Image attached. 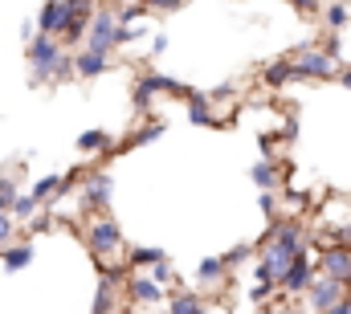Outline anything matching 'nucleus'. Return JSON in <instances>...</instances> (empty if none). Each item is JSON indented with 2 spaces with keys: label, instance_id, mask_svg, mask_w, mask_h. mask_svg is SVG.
Returning <instances> with one entry per match:
<instances>
[{
  "label": "nucleus",
  "instance_id": "1",
  "mask_svg": "<svg viewBox=\"0 0 351 314\" xmlns=\"http://www.w3.org/2000/svg\"><path fill=\"white\" fill-rule=\"evenodd\" d=\"M306 249V233L294 217H282V221H269V233L262 241V265L274 274V282L290 269V261Z\"/></svg>",
  "mask_w": 351,
  "mask_h": 314
},
{
  "label": "nucleus",
  "instance_id": "2",
  "mask_svg": "<svg viewBox=\"0 0 351 314\" xmlns=\"http://www.w3.org/2000/svg\"><path fill=\"white\" fill-rule=\"evenodd\" d=\"M286 62L294 66L298 82H335V78H339V62H335V58H327L323 49L306 45V41L290 45V49H286Z\"/></svg>",
  "mask_w": 351,
  "mask_h": 314
},
{
  "label": "nucleus",
  "instance_id": "3",
  "mask_svg": "<svg viewBox=\"0 0 351 314\" xmlns=\"http://www.w3.org/2000/svg\"><path fill=\"white\" fill-rule=\"evenodd\" d=\"M66 53V45L58 37L37 33L33 41H25V58H29V86H53V66Z\"/></svg>",
  "mask_w": 351,
  "mask_h": 314
},
{
  "label": "nucleus",
  "instance_id": "4",
  "mask_svg": "<svg viewBox=\"0 0 351 314\" xmlns=\"http://www.w3.org/2000/svg\"><path fill=\"white\" fill-rule=\"evenodd\" d=\"M86 249H90V257H94V265H98V261L119 257V253L127 249L119 221H114V217H106V213H102V217H90V225H86Z\"/></svg>",
  "mask_w": 351,
  "mask_h": 314
},
{
  "label": "nucleus",
  "instance_id": "5",
  "mask_svg": "<svg viewBox=\"0 0 351 314\" xmlns=\"http://www.w3.org/2000/svg\"><path fill=\"white\" fill-rule=\"evenodd\" d=\"M78 188H82V208L90 217H102L114 200V176L110 171H86V180Z\"/></svg>",
  "mask_w": 351,
  "mask_h": 314
},
{
  "label": "nucleus",
  "instance_id": "6",
  "mask_svg": "<svg viewBox=\"0 0 351 314\" xmlns=\"http://www.w3.org/2000/svg\"><path fill=\"white\" fill-rule=\"evenodd\" d=\"M114 33H119V21H114V8L110 4H98L94 8V21H90L86 45L82 49H94V53H114Z\"/></svg>",
  "mask_w": 351,
  "mask_h": 314
},
{
  "label": "nucleus",
  "instance_id": "7",
  "mask_svg": "<svg viewBox=\"0 0 351 314\" xmlns=\"http://www.w3.org/2000/svg\"><path fill=\"white\" fill-rule=\"evenodd\" d=\"M311 257H315V253H311V249H302V253L290 261V269L278 278V290H282V294H290V298H294V294H306V290H311V282L319 278V269H315V261H311Z\"/></svg>",
  "mask_w": 351,
  "mask_h": 314
},
{
  "label": "nucleus",
  "instance_id": "8",
  "mask_svg": "<svg viewBox=\"0 0 351 314\" xmlns=\"http://www.w3.org/2000/svg\"><path fill=\"white\" fill-rule=\"evenodd\" d=\"M343 294H348V290H343V282H335V278H323V274H319V278L311 282V290H306V302H311V311H315V314H327V311H335V306L343 302Z\"/></svg>",
  "mask_w": 351,
  "mask_h": 314
},
{
  "label": "nucleus",
  "instance_id": "9",
  "mask_svg": "<svg viewBox=\"0 0 351 314\" xmlns=\"http://www.w3.org/2000/svg\"><path fill=\"white\" fill-rule=\"evenodd\" d=\"M70 8V4H66ZM94 8L98 4H74L70 8V16H66V29H62V45L70 49V45H78V41H86V33H90V21H94Z\"/></svg>",
  "mask_w": 351,
  "mask_h": 314
},
{
  "label": "nucleus",
  "instance_id": "10",
  "mask_svg": "<svg viewBox=\"0 0 351 314\" xmlns=\"http://www.w3.org/2000/svg\"><path fill=\"white\" fill-rule=\"evenodd\" d=\"M66 16H70L66 0H45V4L37 8L33 25H37V33H45V37H62V29H66Z\"/></svg>",
  "mask_w": 351,
  "mask_h": 314
},
{
  "label": "nucleus",
  "instance_id": "11",
  "mask_svg": "<svg viewBox=\"0 0 351 314\" xmlns=\"http://www.w3.org/2000/svg\"><path fill=\"white\" fill-rule=\"evenodd\" d=\"M127 298L135 306H160L164 302V286H156L147 274H131L127 278Z\"/></svg>",
  "mask_w": 351,
  "mask_h": 314
},
{
  "label": "nucleus",
  "instance_id": "12",
  "mask_svg": "<svg viewBox=\"0 0 351 314\" xmlns=\"http://www.w3.org/2000/svg\"><path fill=\"white\" fill-rule=\"evenodd\" d=\"M106 70H110L106 53H94V49H78L74 53V78L78 82H94V78H102Z\"/></svg>",
  "mask_w": 351,
  "mask_h": 314
},
{
  "label": "nucleus",
  "instance_id": "13",
  "mask_svg": "<svg viewBox=\"0 0 351 314\" xmlns=\"http://www.w3.org/2000/svg\"><path fill=\"white\" fill-rule=\"evenodd\" d=\"M188 123H192V127H213V131H221V127H225V119L208 106L204 90H196V94L188 98Z\"/></svg>",
  "mask_w": 351,
  "mask_h": 314
},
{
  "label": "nucleus",
  "instance_id": "14",
  "mask_svg": "<svg viewBox=\"0 0 351 314\" xmlns=\"http://www.w3.org/2000/svg\"><path fill=\"white\" fill-rule=\"evenodd\" d=\"M319 21H323V33L339 37V33L351 25V4L348 0H331V4H323V8H319Z\"/></svg>",
  "mask_w": 351,
  "mask_h": 314
},
{
  "label": "nucleus",
  "instance_id": "15",
  "mask_svg": "<svg viewBox=\"0 0 351 314\" xmlns=\"http://www.w3.org/2000/svg\"><path fill=\"white\" fill-rule=\"evenodd\" d=\"M33 257H37V249H33L29 241H12V245H4V249H0V265H4L8 274L29 269V265H33Z\"/></svg>",
  "mask_w": 351,
  "mask_h": 314
},
{
  "label": "nucleus",
  "instance_id": "16",
  "mask_svg": "<svg viewBox=\"0 0 351 314\" xmlns=\"http://www.w3.org/2000/svg\"><path fill=\"white\" fill-rule=\"evenodd\" d=\"M123 257H127V269H131V274H143V269H152L156 261H164L168 253H164L160 245H127Z\"/></svg>",
  "mask_w": 351,
  "mask_h": 314
},
{
  "label": "nucleus",
  "instance_id": "17",
  "mask_svg": "<svg viewBox=\"0 0 351 314\" xmlns=\"http://www.w3.org/2000/svg\"><path fill=\"white\" fill-rule=\"evenodd\" d=\"M164 131H168V127H164V119H156V123H147V127H139L135 135H127L123 143H114V147H110L106 156H123V152H131V147H143V143H152V139H160Z\"/></svg>",
  "mask_w": 351,
  "mask_h": 314
},
{
  "label": "nucleus",
  "instance_id": "18",
  "mask_svg": "<svg viewBox=\"0 0 351 314\" xmlns=\"http://www.w3.org/2000/svg\"><path fill=\"white\" fill-rule=\"evenodd\" d=\"M262 82L269 86V90H282V86L298 82V74H294V66H290L286 58H278V62H269V66L262 70Z\"/></svg>",
  "mask_w": 351,
  "mask_h": 314
},
{
  "label": "nucleus",
  "instance_id": "19",
  "mask_svg": "<svg viewBox=\"0 0 351 314\" xmlns=\"http://www.w3.org/2000/svg\"><path fill=\"white\" fill-rule=\"evenodd\" d=\"M74 147H78V152H82V156H106V152H110V147H114V139H110V135H106V131H82V135H78V143H74Z\"/></svg>",
  "mask_w": 351,
  "mask_h": 314
},
{
  "label": "nucleus",
  "instance_id": "20",
  "mask_svg": "<svg viewBox=\"0 0 351 314\" xmlns=\"http://www.w3.org/2000/svg\"><path fill=\"white\" fill-rule=\"evenodd\" d=\"M114 306H119L114 282H110V278H98V290H94V306H90V314H114Z\"/></svg>",
  "mask_w": 351,
  "mask_h": 314
},
{
  "label": "nucleus",
  "instance_id": "21",
  "mask_svg": "<svg viewBox=\"0 0 351 314\" xmlns=\"http://www.w3.org/2000/svg\"><path fill=\"white\" fill-rule=\"evenodd\" d=\"M250 180H254L262 192H274V188L282 184V180H278V163H274V159H258V163L250 167Z\"/></svg>",
  "mask_w": 351,
  "mask_h": 314
},
{
  "label": "nucleus",
  "instance_id": "22",
  "mask_svg": "<svg viewBox=\"0 0 351 314\" xmlns=\"http://www.w3.org/2000/svg\"><path fill=\"white\" fill-rule=\"evenodd\" d=\"M160 314H208V306H204L200 294L184 290V294H176L172 302H168V311H160Z\"/></svg>",
  "mask_w": 351,
  "mask_h": 314
},
{
  "label": "nucleus",
  "instance_id": "23",
  "mask_svg": "<svg viewBox=\"0 0 351 314\" xmlns=\"http://www.w3.org/2000/svg\"><path fill=\"white\" fill-rule=\"evenodd\" d=\"M152 102H156V86H152V78H147V74H139L135 90H131V106H135L139 114H147V110H152Z\"/></svg>",
  "mask_w": 351,
  "mask_h": 314
},
{
  "label": "nucleus",
  "instance_id": "24",
  "mask_svg": "<svg viewBox=\"0 0 351 314\" xmlns=\"http://www.w3.org/2000/svg\"><path fill=\"white\" fill-rule=\"evenodd\" d=\"M143 16H152V8H147L143 0H131V4H119V8H114V21H119V29H127V25H139Z\"/></svg>",
  "mask_w": 351,
  "mask_h": 314
},
{
  "label": "nucleus",
  "instance_id": "25",
  "mask_svg": "<svg viewBox=\"0 0 351 314\" xmlns=\"http://www.w3.org/2000/svg\"><path fill=\"white\" fill-rule=\"evenodd\" d=\"M37 208H41V204H37L29 192H21V196L12 200V208H8V213H12V221H16V225H29V221L37 217Z\"/></svg>",
  "mask_w": 351,
  "mask_h": 314
},
{
  "label": "nucleus",
  "instance_id": "26",
  "mask_svg": "<svg viewBox=\"0 0 351 314\" xmlns=\"http://www.w3.org/2000/svg\"><path fill=\"white\" fill-rule=\"evenodd\" d=\"M221 274H225V261H221V257H204V261L196 265V282H200V286L221 282Z\"/></svg>",
  "mask_w": 351,
  "mask_h": 314
},
{
  "label": "nucleus",
  "instance_id": "27",
  "mask_svg": "<svg viewBox=\"0 0 351 314\" xmlns=\"http://www.w3.org/2000/svg\"><path fill=\"white\" fill-rule=\"evenodd\" d=\"M16 196H21V180L12 171H0V213H8Z\"/></svg>",
  "mask_w": 351,
  "mask_h": 314
},
{
  "label": "nucleus",
  "instance_id": "28",
  "mask_svg": "<svg viewBox=\"0 0 351 314\" xmlns=\"http://www.w3.org/2000/svg\"><path fill=\"white\" fill-rule=\"evenodd\" d=\"M53 229H58V213H53V208H37V217L29 221V237L53 233Z\"/></svg>",
  "mask_w": 351,
  "mask_h": 314
},
{
  "label": "nucleus",
  "instance_id": "29",
  "mask_svg": "<svg viewBox=\"0 0 351 314\" xmlns=\"http://www.w3.org/2000/svg\"><path fill=\"white\" fill-rule=\"evenodd\" d=\"M143 274H147L156 286H172L176 278H180V274L172 269V261H168V257H164V261H156V265H152V269H143Z\"/></svg>",
  "mask_w": 351,
  "mask_h": 314
},
{
  "label": "nucleus",
  "instance_id": "30",
  "mask_svg": "<svg viewBox=\"0 0 351 314\" xmlns=\"http://www.w3.org/2000/svg\"><path fill=\"white\" fill-rule=\"evenodd\" d=\"M250 257H254V245H233V249L221 257V261H225V274H229V269H237V265H245Z\"/></svg>",
  "mask_w": 351,
  "mask_h": 314
},
{
  "label": "nucleus",
  "instance_id": "31",
  "mask_svg": "<svg viewBox=\"0 0 351 314\" xmlns=\"http://www.w3.org/2000/svg\"><path fill=\"white\" fill-rule=\"evenodd\" d=\"M62 82H78L74 78V53L66 49L62 58H58V66H53V86H62Z\"/></svg>",
  "mask_w": 351,
  "mask_h": 314
},
{
  "label": "nucleus",
  "instance_id": "32",
  "mask_svg": "<svg viewBox=\"0 0 351 314\" xmlns=\"http://www.w3.org/2000/svg\"><path fill=\"white\" fill-rule=\"evenodd\" d=\"M143 37H147V29H143V25H127V29H119V33H114V49L135 45V41H143Z\"/></svg>",
  "mask_w": 351,
  "mask_h": 314
},
{
  "label": "nucleus",
  "instance_id": "33",
  "mask_svg": "<svg viewBox=\"0 0 351 314\" xmlns=\"http://www.w3.org/2000/svg\"><path fill=\"white\" fill-rule=\"evenodd\" d=\"M12 241H16V221H12V213H0V249Z\"/></svg>",
  "mask_w": 351,
  "mask_h": 314
},
{
  "label": "nucleus",
  "instance_id": "34",
  "mask_svg": "<svg viewBox=\"0 0 351 314\" xmlns=\"http://www.w3.org/2000/svg\"><path fill=\"white\" fill-rule=\"evenodd\" d=\"M274 290H278L274 282H250V298H254L258 306H265V302H269V294H274Z\"/></svg>",
  "mask_w": 351,
  "mask_h": 314
},
{
  "label": "nucleus",
  "instance_id": "35",
  "mask_svg": "<svg viewBox=\"0 0 351 314\" xmlns=\"http://www.w3.org/2000/svg\"><path fill=\"white\" fill-rule=\"evenodd\" d=\"M290 8H294V12H302V16H319L323 0H290Z\"/></svg>",
  "mask_w": 351,
  "mask_h": 314
},
{
  "label": "nucleus",
  "instance_id": "36",
  "mask_svg": "<svg viewBox=\"0 0 351 314\" xmlns=\"http://www.w3.org/2000/svg\"><path fill=\"white\" fill-rule=\"evenodd\" d=\"M143 4H147L152 12H176V8H184L188 0H143Z\"/></svg>",
  "mask_w": 351,
  "mask_h": 314
},
{
  "label": "nucleus",
  "instance_id": "37",
  "mask_svg": "<svg viewBox=\"0 0 351 314\" xmlns=\"http://www.w3.org/2000/svg\"><path fill=\"white\" fill-rule=\"evenodd\" d=\"M258 204H262L265 221H278V196H274V192H262V200H258Z\"/></svg>",
  "mask_w": 351,
  "mask_h": 314
},
{
  "label": "nucleus",
  "instance_id": "38",
  "mask_svg": "<svg viewBox=\"0 0 351 314\" xmlns=\"http://www.w3.org/2000/svg\"><path fill=\"white\" fill-rule=\"evenodd\" d=\"M204 98H208V102H225V98H233V86H217V90H208Z\"/></svg>",
  "mask_w": 351,
  "mask_h": 314
},
{
  "label": "nucleus",
  "instance_id": "39",
  "mask_svg": "<svg viewBox=\"0 0 351 314\" xmlns=\"http://www.w3.org/2000/svg\"><path fill=\"white\" fill-rule=\"evenodd\" d=\"M164 49H168V33H156L152 37V53H164Z\"/></svg>",
  "mask_w": 351,
  "mask_h": 314
},
{
  "label": "nucleus",
  "instance_id": "40",
  "mask_svg": "<svg viewBox=\"0 0 351 314\" xmlns=\"http://www.w3.org/2000/svg\"><path fill=\"white\" fill-rule=\"evenodd\" d=\"M254 282H274V274L265 269L262 261H258V269H254ZM274 286H278V282H274Z\"/></svg>",
  "mask_w": 351,
  "mask_h": 314
},
{
  "label": "nucleus",
  "instance_id": "41",
  "mask_svg": "<svg viewBox=\"0 0 351 314\" xmlns=\"http://www.w3.org/2000/svg\"><path fill=\"white\" fill-rule=\"evenodd\" d=\"M258 314H298V311H290V306H269V302H265Z\"/></svg>",
  "mask_w": 351,
  "mask_h": 314
},
{
  "label": "nucleus",
  "instance_id": "42",
  "mask_svg": "<svg viewBox=\"0 0 351 314\" xmlns=\"http://www.w3.org/2000/svg\"><path fill=\"white\" fill-rule=\"evenodd\" d=\"M327 314H351V294H343V302H339L335 311H327Z\"/></svg>",
  "mask_w": 351,
  "mask_h": 314
},
{
  "label": "nucleus",
  "instance_id": "43",
  "mask_svg": "<svg viewBox=\"0 0 351 314\" xmlns=\"http://www.w3.org/2000/svg\"><path fill=\"white\" fill-rule=\"evenodd\" d=\"M335 82H339V86H348V90H351V66H343V70H339V78H335Z\"/></svg>",
  "mask_w": 351,
  "mask_h": 314
},
{
  "label": "nucleus",
  "instance_id": "44",
  "mask_svg": "<svg viewBox=\"0 0 351 314\" xmlns=\"http://www.w3.org/2000/svg\"><path fill=\"white\" fill-rule=\"evenodd\" d=\"M106 4H110V8H119V4H131V0H106Z\"/></svg>",
  "mask_w": 351,
  "mask_h": 314
},
{
  "label": "nucleus",
  "instance_id": "45",
  "mask_svg": "<svg viewBox=\"0 0 351 314\" xmlns=\"http://www.w3.org/2000/svg\"><path fill=\"white\" fill-rule=\"evenodd\" d=\"M343 290H348V294H351V274H348V282H343Z\"/></svg>",
  "mask_w": 351,
  "mask_h": 314
}]
</instances>
